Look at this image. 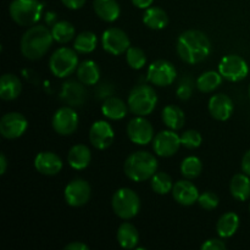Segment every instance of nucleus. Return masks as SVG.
<instances>
[{
  "mask_svg": "<svg viewBox=\"0 0 250 250\" xmlns=\"http://www.w3.org/2000/svg\"><path fill=\"white\" fill-rule=\"evenodd\" d=\"M239 229V216L236 212H226L217 220L216 232L221 238H231Z\"/></svg>",
  "mask_w": 250,
  "mask_h": 250,
  "instance_id": "c85d7f7f",
  "label": "nucleus"
},
{
  "mask_svg": "<svg viewBox=\"0 0 250 250\" xmlns=\"http://www.w3.org/2000/svg\"><path fill=\"white\" fill-rule=\"evenodd\" d=\"M78 124L80 117L71 106H62L56 110L51 120L54 131L60 136H71L75 133L78 128Z\"/></svg>",
  "mask_w": 250,
  "mask_h": 250,
  "instance_id": "9d476101",
  "label": "nucleus"
},
{
  "mask_svg": "<svg viewBox=\"0 0 250 250\" xmlns=\"http://www.w3.org/2000/svg\"><path fill=\"white\" fill-rule=\"evenodd\" d=\"M150 186L151 189H153L156 194L165 195L167 194V193L172 192L173 182L172 178L170 177V175H167L166 172H156L155 175L151 177Z\"/></svg>",
  "mask_w": 250,
  "mask_h": 250,
  "instance_id": "72a5a7b5",
  "label": "nucleus"
},
{
  "mask_svg": "<svg viewBox=\"0 0 250 250\" xmlns=\"http://www.w3.org/2000/svg\"><path fill=\"white\" fill-rule=\"evenodd\" d=\"M177 70L175 65L167 60H156L150 63L146 71V80L156 87H167L175 82Z\"/></svg>",
  "mask_w": 250,
  "mask_h": 250,
  "instance_id": "1a4fd4ad",
  "label": "nucleus"
},
{
  "mask_svg": "<svg viewBox=\"0 0 250 250\" xmlns=\"http://www.w3.org/2000/svg\"><path fill=\"white\" fill-rule=\"evenodd\" d=\"M222 78L224 77L220 72L207 71L197 78L195 85L202 93H211L220 87V84L222 83Z\"/></svg>",
  "mask_w": 250,
  "mask_h": 250,
  "instance_id": "7c9ffc66",
  "label": "nucleus"
},
{
  "mask_svg": "<svg viewBox=\"0 0 250 250\" xmlns=\"http://www.w3.org/2000/svg\"><path fill=\"white\" fill-rule=\"evenodd\" d=\"M87 0H61L63 5L70 10H78L84 6Z\"/></svg>",
  "mask_w": 250,
  "mask_h": 250,
  "instance_id": "79ce46f5",
  "label": "nucleus"
},
{
  "mask_svg": "<svg viewBox=\"0 0 250 250\" xmlns=\"http://www.w3.org/2000/svg\"><path fill=\"white\" fill-rule=\"evenodd\" d=\"M115 132L107 121H95L89 129V142L95 149L105 150L114 143Z\"/></svg>",
  "mask_w": 250,
  "mask_h": 250,
  "instance_id": "dca6fc26",
  "label": "nucleus"
},
{
  "mask_svg": "<svg viewBox=\"0 0 250 250\" xmlns=\"http://www.w3.org/2000/svg\"><path fill=\"white\" fill-rule=\"evenodd\" d=\"M249 211H250V205H249Z\"/></svg>",
  "mask_w": 250,
  "mask_h": 250,
  "instance_id": "8fccbe9b",
  "label": "nucleus"
},
{
  "mask_svg": "<svg viewBox=\"0 0 250 250\" xmlns=\"http://www.w3.org/2000/svg\"><path fill=\"white\" fill-rule=\"evenodd\" d=\"M97 98L102 99V98H109L112 94V85L107 84V83H102V84L98 85L97 88Z\"/></svg>",
  "mask_w": 250,
  "mask_h": 250,
  "instance_id": "a19ab883",
  "label": "nucleus"
},
{
  "mask_svg": "<svg viewBox=\"0 0 250 250\" xmlns=\"http://www.w3.org/2000/svg\"><path fill=\"white\" fill-rule=\"evenodd\" d=\"M111 207L115 215L122 220H131L137 216L141 210V199L131 188H120L114 193Z\"/></svg>",
  "mask_w": 250,
  "mask_h": 250,
  "instance_id": "423d86ee",
  "label": "nucleus"
},
{
  "mask_svg": "<svg viewBox=\"0 0 250 250\" xmlns=\"http://www.w3.org/2000/svg\"><path fill=\"white\" fill-rule=\"evenodd\" d=\"M6 168H7V159L5 156L4 153H1L0 155V175H4L6 172Z\"/></svg>",
  "mask_w": 250,
  "mask_h": 250,
  "instance_id": "49530a36",
  "label": "nucleus"
},
{
  "mask_svg": "<svg viewBox=\"0 0 250 250\" xmlns=\"http://www.w3.org/2000/svg\"><path fill=\"white\" fill-rule=\"evenodd\" d=\"M219 72L229 82H241L248 76L249 66L242 56L229 54L220 61Z\"/></svg>",
  "mask_w": 250,
  "mask_h": 250,
  "instance_id": "6e6552de",
  "label": "nucleus"
},
{
  "mask_svg": "<svg viewBox=\"0 0 250 250\" xmlns=\"http://www.w3.org/2000/svg\"><path fill=\"white\" fill-rule=\"evenodd\" d=\"M126 61L133 70H141L146 63V55L138 46H129L126 51Z\"/></svg>",
  "mask_w": 250,
  "mask_h": 250,
  "instance_id": "c9c22d12",
  "label": "nucleus"
},
{
  "mask_svg": "<svg viewBox=\"0 0 250 250\" xmlns=\"http://www.w3.org/2000/svg\"><path fill=\"white\" fill-rule=\"evenodd\" d=\"M226 248V243L221 239H208L202 244V250H225Z\"/></svg>",
  "mask_w": 250,
  "mask_h": 250,
  "instance_id": "ea45409f",
  "label": "nucleus"
},
{
  "mask_svg": "<svg viewBox=\"0 0 250 250\" xmlns=\"http://www.w3.org/2000/svg\"><path fill=\"white\" fill-rule=\"evenodd\" d=\"M161 117H163L164 125L172 131H178L185 126L186 115L183 110L177 105L171 104L164 107Z\"/></svg>",
  "mask_w": 250,
  "mask_h": 250,
  "instance_id": "bb28decb",
  "label": "nucleus"
},
{
  "mask_svg": "<svg viewBox=\"0 0 250 250\" xmlns=\"http://www.w3.org/2000/svg\"><path fill=\"white\" fill-rule=\"evenodd\" d=\"M248 95H249V99H250V85H249V89H248Z\"/></svg>",
  "mask_w": 250,
  "mask_h": 250,
  "instance_id": "09e8293b",
  "label": "nucleus"
},
{
  "mask_svg": "<svg viewBox=\"0 0 250 250\" xmlns=\"http://www.w3.org/2000/svg\"><path fill=\"white\" fill-rule=\"evenodd\" d=\"M202 134L198 131H195V129H187V131L181 134V143H182L185 148L189 149V150L199 148L202 146Z\"/></svg>",
  "mask_w": 250,
  "mask_h": 250,
  "instance_id": "e433bc0d",
  "label": "nucleus"
},
{
  "mask_svg": "<svg viewBox=\"0 0 250 250\" xmlns=\"http://www.w3.org/2000/svg\"><path fill=\"white\" fill-rule=\"evenodd\" d=\"M127 136L137 146H146L154 139V128L146 116H136L127 125Z\"/></svg>",
  "mask_w": 250,
  "mask_h": 250,
  "instance_id": "f8f14e48",
  "label": "nucleus"
},
{
  "mask_svg": "<svg viewBox=\"0 0 250 250\" xmlns=\"http://www.w3.org/2000/svg\"><path fill=\"white\" fill-rule=\"evenodd\" d=\"M242 171L246 175L250 176V149L244 154L243 159H242Z\"/></svg>",
  "mask_w": 250,
  "mask_h": 250,
  "instance_id": "37998d69",
  "label": "nucleus"
},
{
  "mask_svg": "<svg viewBox=\"0 0 250 250\" xmlns=\"http://www.w3.org/2000/svg\"><path fill=\"white\" fill-rule=\"evenodd\" d=\"M171 193H172L173 199L183 207H190L198 203L200 195L194 183L190 182V180H187V178L176 182Z\"/></svg>",
  "mask_w": 250,
  "mask_h": 250,
  "instance_id": "f3484780",
  "label": "nucleus"
},
{
  "mask_svg": "<svg viewBox=\"0 0 250 250\" xmlns=\"http://www.w3.org/2000/svg\"><path fill=\"white\" fill-rule=\"evenodd\" d=\"M117 242L125 249H134L138 247L139 233L136 227L129 222H124L117 229Z\"/></svg>",
  "mask_w": 250,
  "mask_h": 250,
  "instance_id": "c756f323",
  "label": "nucleus"
},
{
  "mask_svg": "<svg viewBox=\"0 0 250 250\" xmlns=\"http://www.w3.org/2000/svg\"><path fill=\"white\" fill-rule=\"evenodd\" d=\"M132 4L134 5L138 9H148L151 6V4L154 2V0H131Z\"/></svg>",
  "mask_w": 250,
  "mask_h": 250,
  "instance_id": "a18cd8bd",
  "label": "nucleus"
},
{
  "mask_svg": "<svg viewBox=\"0 0 250 250\" xmlns=\"http://www.w3.org/2000/svg\"><path fill=\"white\" fill-rule=\"evenodd\" d=\"M127 104L129 111L136 116H148L155 110L158 95L150 85L139 84L129 92Z\"/></svg>",
  "mask_w": 250,
  "mask_h": 250,
  "instance_id": "20e7f679",
  "label": "nucleus"
},
{
  "mask_svg": "<svg viewBox=\"0 0 250 250\" xmlns=\"http://www.w3.org/2000/svg\"><path fill=\"white\" fill-rule=\"evenodd\" d=\"M102 45L105 51L117 56L121 54H126V51L131 46V41L126 32L116 28V27H112L103 33Z\"/></svg>",
  "mask_w": 250,
  "mask_h": 250,
  "instance_id": "9b49d317",
  "label": "nucleus"
},
{
  "mask_svg": "<svg viewBox=\"0 0 250 250\" xmlns=\"http://www.w3.org/2000/svg\"><path fill=\"white\" fill-rule=\"evenodd\" d=\"M156 156L148 151H134L126 159L124 165L127 177L134 182H144L153 177L158 171Z\"/></svg>",
  "mask_w": 250,
  "mask_h": 250,
  "instance_id": "7ed1b4c3",
  "label": "nucleus"
},
{
  "mask_svg": "<svg viewBox=\"0 0 250 250\" xmlns=\"http://www.w3.org/2000/svg\"><path fill=\"white\" fill-rule=\"evenodd\" d=\"M78 55L75 49L67 46L59 48L53 53L49 60V68L58 78H65L72 75L78 67Z\"/></svg>",
  "mask_w": 250,
  "mask_h": 250,
  "instance_id": "0eeeda50",
  "label": "nucleus"
},
{
  "mask_svg": "<svg viewBox=\"0 0 250 250\" xmlns=\"http://www.w3.org/2000/svg\"><path fill=\"white\" fill-rule=\"evenodd\" d=\"M45 21L48 22L49 24H50V26H53V24H55L56 22V14L55 12H48V14H46V17H45Z\"/></svg>",
  "mask_w": 250,
  "mask_h": 250,
  "instance_id": "de8ad7c7",
  "label": "nucleus"
},
{
  "mask_svg": "<svg viewBox=\"0 0 250 250\" xmlns=\"http://www.w3.org/2000/svg\"><path fill=\"white\" fill-rule=\"evenodd\" d=\"M65 250H89V247L82 242H72L65 247Z\"/></svg>",
  "mask_w": 250,
  "mask_h": 250,
  "instance_id": "c03bdc74",
  "label": "nucleus"
},
{
  "mask_svg": "<svg viewBox=\"0 0 250 250\" xmlns=\"http://www.w3.org/2000/svg\"><path fill=\"white\" fill-rule=\"evenodd\" d=\"M181 146V136H178L176 131L172 129L161 131L154 136L153 149L156 155L161 158H170L175 155Z\"/></svg>",
  "mask_w": 250,
  "mask_h": 250,
  "instance_id": "4468645a",
  "label": "nucleus"
},
{
  "mask_svg": "<svg viewBox=\"0 0 250 250\" xmlns=\"http://www.w3.org/2000/svg\"><path fill=\"white\" fill-rule=\"evenodd\" d=\"M97 36L90 31L81 32L78 36H76L73 49L80 54H89L95 50L97 48Z\"/></svg>",
  "mask_w": 250,
  "mask_h": 250,
  "instance_id": "473e14b6",
  "label": "nucleus"
},
{
  "mask_svg": "<svg viewBox=\"0 0 250 250\" xmlns=\"http://www.w3.org/2000/svg\"><path fill=\"white\" fill-rule=\"evenodd\" d=\"M143 23L151 29L165 28L168 24V16L164 9L159 6H150L146 9L143 15Z\"/></svg>",
  "mask_w": 250,
  "mask_h": 250,
  "instance_id": "cd10ccee",
  "label": "nucleus"
},
{
  "mask_svg": "<svg viewBox=\"0 0 250 250\" xmlns=\"http://www.w3.org/2000/svg\"><path fill=\"white\" fill-rule=\"evenodd\" d=\"M93 9L97 16L105 22L116 21L121 14V7L116 0H94Z\"/></svg>",
  "mask_w": 250,
  "mask_h": 250,
  "instance_id": "5701e85b",
  "label": "nucleus"
},
{
  "mask_svg": "<svg viewBox=\"0 0 250 250\" xmlns=\"http://www.w3.org/2000/svg\"><path fill=\"white\" fill-rule=\"evenodd\" d=\"M92 160V153L84 144H76L67 154L68 165L75 170H84Z\"/></svg>",
  "mask_w": 250,
  "mask_h": 250,
  "instance_id": "b1692460",
  "label": "nucleus"
},
{
  "mask_svg": "<svg viewBox=\"0 0 250 250\" xmlns=\"http://www.w3.org/2000/svg\"><path fill=\"white\" fill-rule=\"evenodd\" d=\"M54 41L60 44H66L72 41L76 36V29L73 24L68 21H58L51 26Z\"/></svg>",
  "mask_w": 250,
  "mask_h": 250,
  "instance_id": "2f4dec72",
  "label": "nucleus"
},
{
  "mask_svg": "<svg viewBox=\"0 0 250 250\" xmlns=\"http://www.w3.org/2000/svg\"><path fill=\"white\" fill-rule=\"evenodd\" d=\"M203 163L197 156H188L181 164V173L187 180H194L202 173Z\"/></svg>",
  "mask_w": 250,
  "mask_h": 250,
  "instance_id": "f704fd0d",
  "label": "nucleus"
},
{
  "mask_svg": "<svg viewBox=\"0 0 250 250\" xmlns=\"http://www.w3.org/2000/svg\"><path fill=\"white\" fill-rule=\"evenodd\" d=\"M65 200L70 207L80 208L87 204L92 195L90 185L83 178H75L65 188Z\"/></svg>",
  "mask_w": 250,
  "mask_h": 250,
  "instance_id": "ddd939ff",
  "label": "nucleus"
},
{
  "mask_svg": "<svg viewBox=\"0 0 250 250\" xmlns=\"http://www.w3.org/2000/svg\"><path fill=\"white\" fill-rule=\"evenodd\" d=\"M209 112L211 117L217 121H227L232 116L234 110V104L231 98L226 94H215L209 100Z\"/></svg>",
  "mask_w": 250,
  "mask_h": 250,
  "instance_id": "a211bd4d",
  "label": "nucleus"
},
{
  "mask_svg": "<svg viewBox=\"0 0 250 250\" xmlns=\"http://www.w3.org/2000/svg\"><path fill=\"white\" fill-rule=\"evenodd\" d=\"M219 197L214 192H211V190L202 193L199 195V199H198V204L200 205V208H203L204 210H208V211L216 209L219 207Z\"/></svg>",
  "mask_w": 250,
  "mask_h": 250,
  "instance_id": "4c0bfd02",
  "label": "nucleus"
},
{
  "mask_svg": "<svg viewBox=\"0 0 250 250\" xmlns=\"http://www.w3.org/2000/svg\"><path fill=\"white\" fill-rule=\"evenodd\" d=\"M229 192L234 199L246 202L250 198V176L246 173H237L229 183Z\"/></svg>",
  "mask_w": 250,
  "mask_h": 250,
  "instance_id": "a878e982",
  "label": "nucleus"
},
{
  "mask_svg": "<svg viewBox=\"0 0 250 250\" xmlns=\"http://www.w3.org/2000/svg\"><path fill=\"white\" fill-rule=\"evenodd\" d=\"M77 78L84 85H95L100 80V68L93 60H84L78 65Z\"/></svg>",
  "mask_w": 250,
  "mask_h": 250,
  "instance_id": "393cba45",
  "label": "nucleus"
},
{
  "mask_svg": "<svg viewBox=\"0 0 250 250\" xmlns=\"http://www.w3.org/2000/svg\"><path fill=\"white\" fill-rule=\"evenodd\" d=\"M53 42L54 37L51 29L42 24H34L23 33L20 48L22 55L26 59L38 60L48 53L53 45Z\"/></svg>",
  "mask_w": 250,
  "mask_h": 250,
  "instance_id": "f03ea898",
  "label": "nucleus"
},
{
  "mask_svg": "<svg viewBox=\"0 0 250 250\" xmlns=\"http://www.w3.org/2000/svg\"><path fill=\"white\" fill-rule=\"evenodd\" d=\"M193 83L189 78H187L185 82V80L182 82H180L178 84L177 90H176V95L178 97V99L181 100H188L190 97H192V92H193Z\"/></svg>",
  "mask_w": 250,
  "mask_h": 250,
  "instance_id": "58836bf2",
  "label": "nucleus"
},
{
  "mask_svg": "<svg viewBox=\"0 0 250 250\" xmlns=\"http://www.w3.org/2000/svg\"><path fill=\"white\" fill-rule=\"evenodd\" d=\"M129 110L128 104L116 97H109L104 100L102 105V112L106 119L112 121H119L126 117Z\"/></svg>",
  "mask_w": 250,
  "mask_h": 250,
  "instance_id": "4be33fe9",
  "label": "nucleus"
},
{
  "mask_svg": "<svg viewBox=\"0 0 250 250\" xmlns=\"http://www.w3.org/2000/svg\"><path fill=\"white\" fill-rule=\"evenodd\" d=\"M176 50L181 60L188 65L204 61L211 53V43L207 34L198 29H188L178 36Z\"/></svg>",
  "mask_w": 250,
  "mask_h": 250,
  "instance_id": "f257e3e1",
  "label": "nucleus"
},
{
  "mask_svg": "<svg viewBox=\"0 0 250 250\" xmlns=\"http://www.w3.org/2000/svg\"><path fill=\"white\" fill-rule=\"evenodd\" d=\"M34 167L44 176H55L62 170V160L53 151H41L34 159Z\"/></svg>",
  "mask_w": 250,
  "mask_h": 250,
  "instance_id": "6ab92c4d",
  "label": "nucleus"
},
{
  "mask_svg": "<svg viewBox=\"0 0 250 250\" xmlns=\"http://www.w3.org/2000/svg\"><path fill=\"white\" fill-rule=\"evenodd\" d=\"M83 83L80 81H68L65 82L61 90V99L67 103L70 106H81L84 104L85 98H87V92H85Z\"/></svg>",
  "mask_w": 250,
  "mask_h": 250,
  "instance_id": "aec40b11",
  "label": "nucleus"
},
{
  "mask_svg": "<svg viewBox=\"0 0 250 250\" xmlns=\"http://www.w3.org/2000/svg\"><path fill=\"white\" fill-rule=\"evenodd\" d=\"M28 128V121L20 112H7L0 120V133L6 139L20 138Z\"/></svg>",
  "mask_w": 250,
  "mask_h": 250,
  "instance_id": "2eb2a0df",
  "label": "nucleus"
},
{
  "mask_svg": "<svg viewBox=\"0 0 250 250\" xmlns=\"http://www.w3.org/2000/svg\"><path fill=\"white\" fill-rule=\"evenodd\" d=\"M44 5L39 0H12L9 12L15 23L22 27L34 26L41 20Z\"/></svg>",
  "mask_w": 250,
  "mask_h": 250,
  "instance_id": "39448f33",
  "label": "nucleus"
},
{
  "mask_svg": "<svg viewBox=\"0 0 250 250\" xmlns=\"http://www.w3.org/2000/svg\"><path fill=\"white\" fill-rule=\"evenodd\" d=\"M22 83L14 73H4L0 78V98L5 102H11L20 97Z\"/></svg>",
  "mask_w": 250,
  "mask_h": 250,
  "instance_id": "412c9836",
  "label": "nucleus"
}]
</instances>
